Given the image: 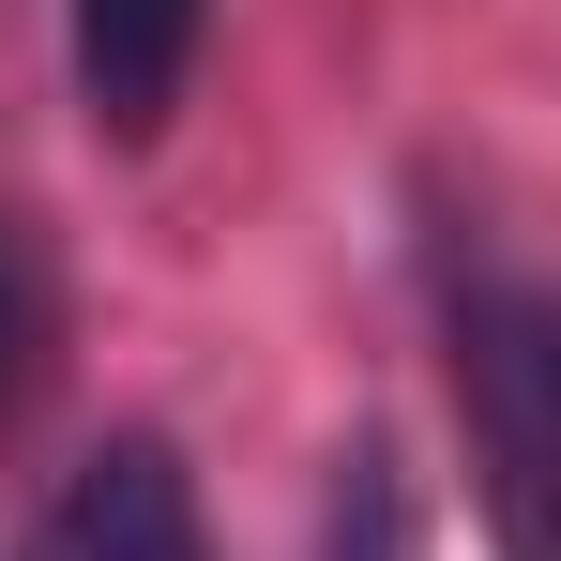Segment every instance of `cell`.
Returning a JSON list of instances; mask_svg holds the SVG:
<instances>
[{
  "instance_id": "cell-1",
  "label": "cell",
  "mask_w": 561,
  "mask_h": 561,
  "mask_svg": "<svg viewBox=\"0 0 561 561\" xmlns=\"http://www.w3.org/2000/svg\"><path fill=\"white\" fill-rule=\"evenodd\" d=\"M440 350H456V425L485 470L501 561H561V288L485 259L440 304Z\"/></svg>"
},
{
  "instance_id": "cell-2",
  "label": "cell",
  "mask_w": 561,
  "mask_h": 561,
  "mask_svg": "<svg viewBox=\"0 0 561 561\" xmlns=\"http://www.w3.org/2000/svg\"><path fill=\"white\" fill-rule=\"evenodd\" d=\"M15 561H213V547H197V485H183V456H168L152 425H122L106 456L61 470V501L31 516V547H15Z\"/></svg>"
},
{
  "instance_id": "cell-3",
  "label": "cell",
  "mask_w": 561,
  "mask_h": 561,
  "mask_svg": "<svg viewBox=\"0 0 561 561\" xmlns=\"http://www.w3.org/2000/svg\"><path fill=\"white\" fill-rule=\"evenodd\" d=\"M197 31H213V0H61V46H77V106H92V137H168V106L197 77Z\"/></svg>"
},
{
  "instance_id": "cell-4",
  "label": "cell",
  "mask_w": 561,
  "mask_h": 561,
  "mask_svg": "<svg viewBox=\"0 0 561 561\" xmlns=\"http://www.w3.org/2000/svg\"><path fill=\"white\" fill-rule=\"evenodd\" d=\"M334 561H410V501H394V456H334Z\"/></svg>"
},
{
  "instance_id": "cell-5",
  "label": "cell",
  "mask_w": 561,
  "mask_h": 561,
  "mask_svg": "<svg viewBox=\"0 0 561 561\" xmlns=\"http://www.w3.org/2000/svg\"><path fill=\"white\" fill-rule=\"evenodd\" d=\"M46 379V259H31V228L0 213V410Z\"/></svg>"
}]
</instances>
